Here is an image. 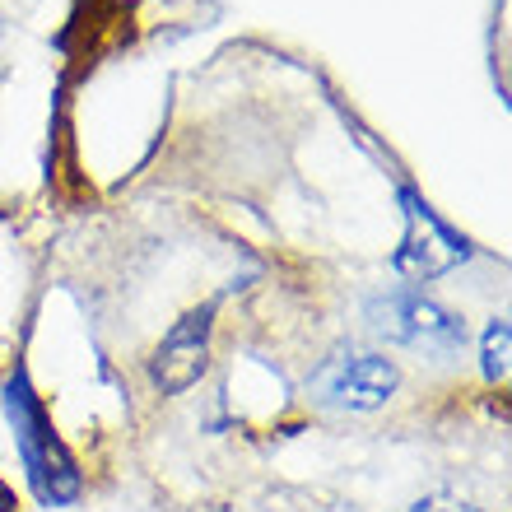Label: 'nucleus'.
<instances>
[{"label":"nucleus","mask_w":512,"mask_h":512,"mask_svg":"<svg viewBox=\"0 0 512 512\" xmlns=\"http://www.w3.org/2000/svg\"><path fill=\"white\" fill-rule=\"evenodd\" d=\"M5 415L14 424V443H19V457H24V471L33 480L42 503H75L80 499V471H75V457L66 452V443L56 438L52 419L42 410L38 391L28 387L24 373H14L10 387H5Z\"/></svg>","instance_id":"1"},{"label":"nucleus","mask_w":512,"mask_h":512,"mask_svg":"<svg viewBox=\"0 0 512 512\" xmlns=\"http://www.w3.org/2000/svg\"><path fill=\"white\" fill-rule=\"evenodd\" d=\"M373 326H378L387 340H396V345L429 350V354H452V350H461V340H466L461 317L438 308L433 298L410 294V289L378 298V303H373Z\"/></svg>","instance_id":"2"},{"label":"nucleus","mask_w":512,"mask_h":512,"mask_svg":"<svg viewBox=\"0 0 512 512\" xmlns=\"http://www.w3.org/2000/svg\"><path fill=\"white\" fill-rule=\"evenodd\" d=\"M401 373L391 359L382 354H359V350H340L336 359H326L312 378V391L326 405H345V410H378L387 405V396L396 391Z\"/></svg>","instance_id":"3"},{"label":"nucleus","mask_w":512,"mask_h":512,"mask_svg":"<svg viewBox=\"0 0 512 512\" xmlns=\"http://www.w3.org/2000/svg\"><path fill=\"white\" fill-rule=\"evenodd\" d=\"M401 205H405V238H401V247H396V270H401V275H410V280H433V275H443V270L461 266V261L471 256V247L461 243L457 233L447 229L415 191H401Z\"/></svg>","instance_id":"4"},{"label":"nucleus","mask_w":512,"mask_h":512,"mask_svg":"<svg viewBox=\"0 0 512 512\" xmlns=\"http://www.w3.org/2000/svg\"><path fill=\"white\" fill-rule=\"evenodd\" d=\"M210 326H215V308L205 303V308H191L182 322L159 340V350H154V364H149V378L163 396H177V391H187L191 382L205 373L210 364Z\"/></svg>","instance_id":"5"},{"label":"nucleus","mask_w":512,"mask_h":512,"mask_svg":"<svg viewBox=\"0 0 512 512\" xmlns=\"http://www.w3.org/2000/svg\"><path fill=\"white\" fill-rule=\"evenodd\" d=\"M508 340H512V331H508V322H489V331H485V378L489 382H503L508 378Z\"/></svg>","instance_id":"6"},{"label":"nucleus","mask_w":512,"mask_h":512,"mask_svg":"<svg viewBox=\"0 0 512 512\" xmlns=\"http://www.w3.org/2000/svg\"><path fill=\"white\" fill-rule=\"evenodd\" d=\"M0 512H19V499H14V489L0 480Z\"/></svg>","instance_id":"7"},{"label":"nucleus","mask_w":512,"mask_h":512,"mask_svg":"<svg viewBox=\"0 0 512 512\" xmlns=\"http://www.w3.org/2000/svg\"><path fill=\"white\" fill-rule=\"evenodd\" d=\"M429 512H480V508H429Z\"/></svg>","instance_id":"8"}]
</instances>
